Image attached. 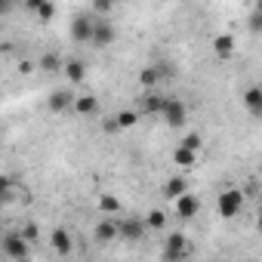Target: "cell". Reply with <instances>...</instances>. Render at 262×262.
I'll return each instance as SVG.
<instances>
[{
    "label": "cell",
    "mask_w": 262,
    "mask_h": 262,
    "mask_svg": "<svg viewBox=\"0 0 262 262\" xmlns=\"http://www.w3.org/2000/svg\"><path fill=\"white\" fill-rule=\"evenodd\" d=\"M34 13H37V16H40V19H43V22H50V19H53V16H56V7H53V4H50V0H40V4H37V7H34Z\"/></svg>",
    "instance_id": "d4e9b609"
},
{
    "label": "cell",
    "mask_w": 262,
    "mask_h": 262,
    "mask_svg": "<svg viewBox=\"0 0 262 262\" xmlns=\"http://www.w3.org/2000/svg\"><path fill=\"white\" fill-rule=\"evenodd\" d=\"M13 198H16V182L10 176H0V207L10 204Z\"/></svg>",
    "instance_id": "7402d4cb"
},
{
    "label": "cell",
    "mask_w": 262,
    "mask_h": 262,
    "mask_svg": "<svg viewBox=\"0 0 262 262\" xmlns=\"http://www.w3.org/2000/svg\"><path fill=\"white\" fill-rule=\"evenodd\" d=\"M114 4H117V0H114Z\"/></svg>",
    "instance_id": "836d02e7"
},
{
    "label": "cell",
    "mask_w": 262,
    "mask_h": 262,
    "mask_svg": "<svg viewBox=\"0 0 262 262\" xmlns=\"http://www.w3.org/2000/svg\"><path fill=\"white\" fill-rule=\"evenodd\" d=\"M188 256H191L188 237H185L182 231H173V234L167 237V244H164V259H167V262H179V259H188Z\"/></svg>",
    "instance_id": "3957f363"
},
{
    "label": "cell",
    "mask_w": 262,
    "mask_h": 262,
    "mask_svg": "<svg viewBox=\"0 0 262 262\" xmlns=\"http://www.w3.org/2000/svg\"><path fill=\"white\" fill-rule=\"evenodd\" d=\"M37 65H40V71H47V74H56V71H62V59H59L56 53H43Z\"/></svg>",
    "instance_id": "ffe728a7"
},
{
    "label": "cell",
    "mask_w": 262,
    "mask_h": 262,
    "mask_svg": "<svg viewBox=\"0 0 262 262\" xmlns=\"http://www.w3.org/2000/svg\"><path fill=\"white\" fill-rule=\"evenodd\" d=\"M244 210V191L241 188H225L219 194V216L222 219H234Z\"/></svg>",
    "instance_id": "277c9868"
},
{
    "label": "cell",
    "mask_w": 262,
    "mask_h": 262,
    "mask_svg": "<svg viewBox=\"0 0 262 262\" xmlns=\"http://www.w3.org/2000/svg\"><path fill=\"white\" fill-rule=\"evenodd\" d=\"M71 111H74V114L90 117V114H96V111H99V99H96V96H80V99H74Z\"/></svg>",
    "instance_id": "5bb4252c"
},
{
    "label": "cell",
    "mask_w": 262,
    "mask_h": 262,
    "mask_svg": "<svg viewBox=\"0 0 262 262\" xmlns=\"http://www.w3.org/2000/svg\"><path fill=\"white\" fill-rule=\"evenodd\" d=\"M7 10H10V0H0V16H4Z\"/></svg>",
    "instance_id": "1f68e13d"
},
{
    "label": "cell",
    "mask_w": 262,
    "mask_h": 262,
    "mask_svg": "<svg viewBox=\"0 0 262 262\" xmlns=\"http://www.w3.org/2000/svg\"><path fill=\"white\" fill-rule=\"evenodd\" d=\"M148 96L142 99V108H139V114H158L161 111V102H164V96H158V93H151V90H145Z\"/></svg>",
    "instance_id": "ac0fdd59"
},
{
    "label": "cell",
    "mask_w": 262,
    "mask_h": 262,
    "mask_svg": "<svg viewBox=\"0 0 262 262\" xmlns=\"http://www.w3.org/2000/svg\"><path fill=\"white\" fill-rule=\"evenodd\" d=\"M114 37H117V31H114V25H111L108 19H99V16H93V31H90V47H96V50H105V47H111V43H114Z\"/></svg>",
    "instance_id": "7a4b0ae2"
},
{
    "label": "cell",
    "mask_w": 262,
    "mask_h": 262,
    "mask_svg": "<svg viewBox=\"0 0 262 262\" xmlns=\"http://www.w3.org/2000/svg\"><path fill=\"white\" fill-rule=\"evenodd\" d=\"M164 225H167V213H164V210H148V216H145V228L164 231Z\"/></svg>",
    "instance_id": "603a6c76"
},
{
    "label": "cell",
    "mask_w": 262,
    "mask_h": 262,
    "mask_svg": "<svg viewBox=\"0 0 262 262\" xmlns=\"http://www.w3.org/2000/svg\"><path fill=\"white\" fill-rule=\"evenodd\" d=\"M19 234H22V237H25V241H28V244H34V241H37V237H40V228H37V225H25V228H22V231H19Z\"/></svg>",
    "instance_id": "83f0119b"
},
{
    "label": "cell",
    "mask_w": 262,
    "mask_h": 262,
    "mask_svg": "<svg viewBox=\"0 0 262 262\" xmlns=\"http://www.w3.org/2000/svg\"><path fill=\"white\" fill-rule=\"evenodd\" d=\"M182 148H191V151H198V148H201V133H185V139H182Z\"/></svg>",
    "instance_id": "4316f807"
},
{
    "label": "cell",
    "mask_w": 262,
    "mask_h": 262,
    "mask_svg": "<svg viewBox=\"0 0 262 262\" xmlns=\"http://www.w3.org/2000/svg\"><path fill=\"white\" fill-rule=\"evenodd\" d=\"M93 237H96L99 244H111V241L117 237V219H114V216H108V219H102V222L96 225V231H93Z\"/></svg>",
    "instance_id": "30bf717a"
},
{
    "label": "cell",
    "mask_w": 262,
    "mask_h": 262,
    "mask_svg": "<svg viewBox=\"0 0 262 262\" xmlns=\"http://www.w3.org/2000/svg\"><path fill=\"white\" fill-rule=\"evenodd\" d=\"M250 28L259 31V10H253V19H250Z\"/></svg>",
    "instance_id": "f546056e"
},
{
    "label": "cell",
    "mask_w": 262,
    "mask_h": 262,
    "mask_svg": "<svg viewBox=\"0 0 262 262\" xmlns=\"http://www.w3.org/2000/svg\"><path fill=\"white\" fill-rule=\"evenodd\" d=\"M142 234H145V222L136 219V216H129V219H120V222H117V237H123V241H139Z\"/></svg>",
    "instance_id": "52a82bcc"
},
{
    "label": "cell",
    "mask_w": 262,
    "mask_h": 262,
    "mask_svg": "<svg viewBox=\"0 0 262 262\" xmlns=\"http://www.w3.org/2000/svg\"><path fill=\"white\" fill-rule=\"evenodd\" d=\"M50 244H53V250H56L59 256H68V253H71V234H68L65 228H56V231L50 234Z\"/></svg>",
    "instance_id": "7c38bea8"
},
{
    "label": "cell",
    "mask_w": 262,
    "mask_h": 262,
    "mask_svg": "<svg viewBox=\"0 0 262 262\" xmlns=\"http://www.w3.org/2000/svg\"><path fill=\"white\" fill-rule=\"evenodd\" d=\"M62 71H65V77H68V83H83V80H86V65H83L80 59L62 62Z\"/></svg>",
    "instance_id": "8fae6325"
},
{
    "label": "cell",
    "mask_w": 262,
    "mask_h": 262,
    "mask_svg": "<svg viewBox=\"0 0 262 262\" xmlns=\"http://www.w3.org/2000/svg\"><path fill=\"white\" fill-rule=\"evenodd\" d=\"M99 210L108 213V216H111V213H120V201H117L114 194H102V198H99Z\"/></svg>",
    "instance_id": "cb8c5ba5"
},
{
    "label": "cell",
    "mask_w": 262,
    "mask_h": 262,
    "mask_svg": "<svg viewBox=\"0 0 262 262\" xmlns=\"http://www.w3.org/2000/svg\"><path fill=\"white\" fill-rule=\"evenodd\" d=\"M4 253L13 256V259H25V256H31V244L16 231V234H7L4 237Z\"/></svg>",
    "instance_id": "8992f818"
},
{
    "label": "cell",
    "mask_w": 262,
    "mask_h": 262,
    "mask_svg": "<svg viewBox=\"0 0 262 262\" xmlns=\"http://www.w3.org/2000/svg\"><path fill=\"white\" fill-rule=\"evenodd\" d=\"M182 191H188V182L182 176H173V179L164 182V198H179Z\"/></svg>",
    "instance_id": "e0dca14e"
},
{
    "label": "cell",
    "mask_w": 262,
    "mask_h": 262,
    "mask_svg": "<svg viewBox=\"0 0 262 262\" xmlns=\"http://www.w3.org/2000/svg\"><path fill=\"white\" fill-rule=\"evenodd\" d=\"M173 201H176V213H179V219H194L198 210H201V201H198L194 194H188V191H182V194L173 198Z\"/></svg>",
    "instance_id": "9c48e42d"
},
{
    "label": "cell",
    "mask_w": 262,
    "mask_h": 262,
    "mask_svg": "<svg viewBox=\"0 0 262 262\" xmlns=\"http://www.w3.org/2000/svg\"><path fill=\"white\" fill-rule=\"evenodd\" d=\"M37 4H40V0H25V7H28V10H34Z\"/></svg>",
    "instance_id": "d6a6232c"
},
{
    "label": "cell",
    "mask_w": 262,
    "mask_h": 262,
    "mask_svg": "<svg viewBox=\"0 0 262 262\" xmlns=\"http://www.w3.org/2000/svg\"><path fill=\"white\" fill-rule=\"evenodd\" d=\"M117 129H120V126H117V120H114V117H111V120H105V133H117Z\"/></svg>",
    "instance_id": "f1b7e54d"
},
{
    "label": "cell",
    "mask_w": 262,
    "mask_h": 262,
    "mask_svg": "<svg viewBox=\"0 0 262 262\" xmlns=\"http://www.w3.org/2000/svg\"><path fill=\"white\" fill-rule=\"evenodd\" d=\"M213 53H216L219 59H228V56L234 53V37H231V34H219V37H213Z\"/></svg>",
    "instance_id": "9a60e30c"
},
{
    "label": "cell",
    "mask_w": 262,
    "mask_h": 262,
    "mask_svg": "<svg viewBox=\"0 0 262 262\" xmlns=\"http://www.w3.org/2000/svg\"><path fill=\"white\" fill-rule=\"evenodd\" d=\"M173 161L179 164V167H185V170H191L194 167V161H198V151H191V148H176V155H173Z\"/></svg>",
    "instance_id": "44dd1931"
},
{
    "label": "cell",
    "mask_w": 262,
    "mask_h": 262,
    "mask_svg": "<svg viewBox=\"0 0 262 262\" xmlns=\"http://www.w3.org/2000/svg\"><path fill=\"white\" fill-rule=\"evenodd\" d=\"M158 114H161L173 129H182V126L188 123V108H185V102H182V99H173V96H164Z\"/></svg>",
    "instance_id": "6da1fadb"
},
{
    "label": "cell",
    "mask_w": 262,
    "mask_h": 262,
    "mask_svg": "<svg viewBox=\"0 0 262 262\" xmlns=\"http://www.w3.org/2000/svg\"><path fill=\"white\" fill-rule=\"evenodd\" d=\"M31 68H34L31 62H19V71H22V74H31Z\"/></svg>",
    "instance_id": "4dcf8cb0"
},
{
    "label": "cell",
    "mask_w": 262,
    "mask_h": 262,
    "mask_svg": "<svg viewBox=\"0 0 262 262\" xmlns=\"http://www.w3.org/2000/svg\"><path fill=\"white\" fill-rule=\"evenodd\" d=\"M90 31H93V13H80L71 19V40L90 43Z\"/></svg>",
    "instance_id": "5b68a950"
},
{
    "label": "cell",
    "mask_w": 262,
    "mask_h": 262,
    "mask_svg": "<svg viewBox=\"0 0 262 262\" xmlns=\"http://www.w3.org/2000/svg\"><path fill=\"white\" fill-rule=\"evenodd\" d=\"M47 105H50L53 114H65V111H71V105H74V93H71V90H53L50 99H47Z\"/></svg>",
    "instance_id": "ba28073f"
},
{
    "label": "cell",
    "mask_w": 262,
    "mask_h": 262,
    "mask_svg": "<svg viewBox=\"0 0 262 262\" xmlns=\"http://www.w3.org/2000/svg\"><path fill=\"white\" fill-rule=\"evenodd\" d=\"M139 86H142V90H158V86H161V74H158L155 65H148V68L139 71Z\"/></svg>",
    "instance_id": "2e32d148"
},
{
    "label": "cell",
    "mask_w": 262,
    "mask_h": 262,
    "mask_svg": "<svg viewBox=\"0 0 262 262\" xmlns=\"http://www.w3.org/2000/svg\"><path fill=\"white\" fill-rule=\"evenodd\" d=\"M114 10V0H93V16H105Z\"/></svg>",
    "instance_id": "484cf974"
},
{
    "label": "cell",
    "mask_w": 262,
    "mask_h": 262,
    "mask_svg": "<svg viewBox=\"0 0 262 262\" xmlns=\"http://www.w3.org/2000/svg\"><path fill=\"white\" fill-rule=\"evenodd\" d=\"M117 126L120 129H129V126H136L139 123V111H133V108H123V111H117Z\"/></svg>",
    "instance_id": "d6986e66"
},
{
    "label": "cell",
    "mask_w": 262,
    "mask_h": 262,
    "mask_svg": "<svg viewBox=\"0 0 262 262\" xmlns=\"http://www.w3.org/2000/svg\"><path fill=\"white\" fill-rule=\"evenodd\" d=\"M244 105H247V111H250L253 117H259V114H262V90H259V86H250V90L244 93Z\"/></svg>",
    "instance_id": "4fadbf2b"
}]
</instances>
